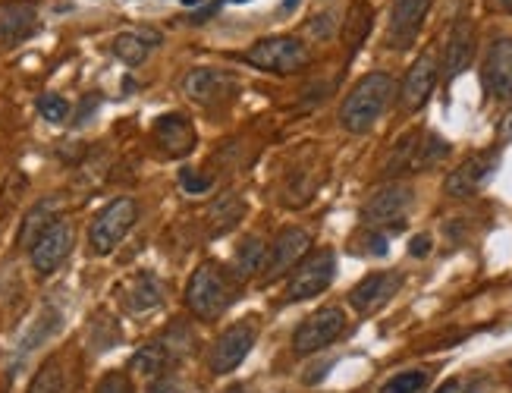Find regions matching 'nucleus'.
<instances>
[{"instance_id":"7c9ffc66","label":"nucleus","mask_w":512,"mask_h":393,"mask_svg":"<svg viewBox=\"0 0 512 393\" xmlns=\"http://www.w3.org/2000/svg\"><path fill=\"white\" fill-rule=\"evenodd\" d=\"M95 393H132V381L126 371H107V375L98 381Z\"/></svg>"},{"instance_id":"f03ea898","label":"nucleus","mask_w":512,"mask_h":393,"mask_svg":"<svg viewBox=\"0 0 512 393\" xmlns=\"http://www.w3.org/2000/svg\"><path fill=\"white\" fill-rule=\"evenodd\" d=\"M230 302H233V283L220 265H202L192 274L186 287V305L192 309V315L211 321L217 315H224L230 309Z\"/></svg>"},{"instance_id":"2f4dec72","label":"nucleus","mask_w":512,"mask_h":393,"mask_svg":"<svg viewBox=\"0 0 512 393\" xmlns=\"http://www.w3.org/2000/svg\"><path fill=\"white\" fill-rule=\"evenodd\" d=\"M180 183H183V189L192 192V195H202V192L211 189V177H202V173H198L195 167H192V170H189V167L180 170Z\"/></svg>"},{"instance_id":"a878e982","label":"nucleus","mask_w":512,"mask_h":393,"mask_svg":"<svg viewBox=\"0 0 512 393\" xmlns=\"http://www.w3.org/2000/svg\"><path fill=\"white\" fill-rule=\"evenodd\" d=\"M29 393H66V378H63V368H60L57 359L44 362L38 368V375H35Z\"/></svg>"},{"instance_id":"ddd939ff","label":"nucleus","mask_w":512,"mask_h":393,"mask_svg":"<svg viewBox=\"0 0 512 393\" xmlns=\"http://www.w3.org/2000/svg\"><path fill=\"white\" fill-rule=\"evenodd\" d=\"M500 164V151H478V155H472L469 161H462L450 177H447V195H453V199H465V195H475L487 180L494 177V170Z\"/></svg>"},{"instance_id":"412c9836","label":"nucleus","mask_w":512,"mask_h":393,"mask_svg":"<svg viewBox=\"0 0 512 393\" xmlns=\"http://www.w3.org/2000/svg\"><path fill=\"white\" fill-rule=\"evenodd\" d=\"M126 299H129V309L132 312H148V309H154V305H161V299H164L161 283L154 280L151 274H139L136 280L129 283Z\"/></svg>"},{"instance_id":"f257e3e1","label":"nucleus","mask_w":512,"mask_h":393,"mask_svg":"<svg viewBox=\"0 0 512 393\" xmlns=\"http://www.w3.org/2000/svg\"><path fill=\"white\" fill-rule=\"evenodd\" d=\"M396 95V82L387 73H368L355 82V89L340 107V123L349 133H368V129L384 117Z\"/></svg>"},{"instance_id":"4be33fe9","label":"nucleus","mask_w":512,"mask_h":393,"mask_svg":"<svg viewBox=\"0 0 512 393\" xmlns=\"http://www.w3.org/2000/svg\"><path fill=\"white\" fill-rule=\"evenodd\" d=\"M264 258H267V246L261 243L258 236H249L246 243L236 249V261H233V274L249 280L252 274H258L264 268Z\"/></svg>"},{"instance_id":"f8f14e48","label":"nucleus","mask_w":512,"mask_h":393,"mask_svg":"<svg viewBox=\"0 0 512 393\" xmlns=\"http://www.w3.org/2000/svg\"><path fill=\"white\" fill-rule=\"evenodd\" d=\"M308 246H311V236L302 227H286V230H280L277 239L271 243V252H267V258H264V268H261L264 277L267 280H277L286 271H293L299 261L305 258Z\"/></svg>"},{"instance_id":"9d476101","label":"nucleus","mask_w":512,"mask_h":393,"mask_svg":"<svg viewBox=\"0 0 512 393\" xmlns=\"http://www.w3.org/2000/svg\"><path fill=\"white\" fill-rule=\"evenodd\" d=\"M183 92L198 101V104H205V107H214V104H227L236 98L239 92V82L233 73L227 70H214V67H198L192 73H186L183 79Z\"/></svg>"},{"instance_id":"f704fd0d","label":"nucleus","mask_w":512,"mask_h":393,"mask_svg":"<svg viewBox=\"0 0 512 393\" xmlns=\"http://www.w3.org/2000/svg\"><path fill=\"white\" fill-rule=\"evenodd\" d=\"M409 252H412L415 258H425V255L431 252V236H425V233L415 236V239H412V246H409Z\"/></svg>"},{"instance_id":"5701e85b","label":"nucleus","mask_w":512,"mask_h":393,"mask_svg":"<svg viewBox=\"0 0 512 393\" xmlns=\"http://www.w3.org/2000/svg\"><path fill=\"white\" fill-rule=\"evenodd\" d=\"M170 362H173V359H170V353L164 349V343L158 340V343L142 346L139 353H132L129 368H136L139 375H145V378H154V375H161V371H164Z\"/></svg>"},{"instance_id":"bb28decb","label":"nucleus","mask_w":512,"mask_h":393,"mask_svg":"<svg viewBox=\"0 0 512 393\" xmlns=\"http://www.w3.org/2000/svg\"><path fill=\"white\" fill-rule=\"evenodd\" d=\"M428 384V371H399L377 393H421Z\"/></svg>"},{"instance_id":"aec40b11","label":"nucleus","mask_w":512,"mask_h":393,"mask_svg":"<svg viewBox=\"0 0 512 393\" xmlns=\"http://www.w3.org/2000/svg\"><path fill=\"white\" fill-rule=\"evenodd\" d=\"M38 26V13L32 4H7L0 10V45H19Z\"/></svg>"},{"instance_id":"dca6fc26","label":"nucleus","mask_w":512,"mask_h":393,"mask_svg":"<svg viewBox=\"0 0 512 393\" xmlns=\"http://www.w3.org/2000/svg\"><path fill=\"white\" fill-rule=\"evenodd\" d=\"M437 57L434 54H421L409 73H406V82H403V92H399V98H403V107L406 111H418V107H425L431 92H434V85H437Z\"/></svg>"},{"instance_id":"a211bd4d","label":"nucleus","mask_w":512,"mask_h":393,"mask_svg":"<svg viewBox=\"0 0 512 393\" xmlns=\"http://www.w3.org/2000/svg\"><path fill=\"white\" fill-rule=\"evenodd\" d=\"M484 85L494 98H512V38H500L497 45L487 51Z\"/></svg>"},{"instance_id":"1a4fd4ad","label":"nucleus","mask_w":512,"mask_h":393,"mask_svg":"<svg viewBox=\"0 0 512 393\" xmlns=\"http://www.w3.org/2000/svg\"><path fill=\"white\" fill-rule=\"evenodd\" d=\"M415 205V195L409 186H387L374 192L362 208V221L368 227H403L406 217Z\"/></svg>"},{"instance_id":"6e6552de","label":"nucleus","mask_w":512,"mask_h":393,"mask_svg":"<svg viewBox=\"0 0 512 393\" xmlns=\"http://www.w3.org/2000/svg\"><path fill=\"white\" fill-rule=\"evenodd\" d=\"M73 243H76V230L70 221H63V217H57V221H51L48 227L41 230V236L32 243V268L38 274H54L66 258H70L73 252Z\"/></svg>"},{"instance_id":"393cba45","label":"nucleus","mask_w":512,"mask_h":393,"mask_svg":"<svg viewBox=\"0 0 512 393\" xmlns=\"http://www.w3.org/2000/svg\"><path fill=\"white\" fill-rule=\"evenodd\" d=\"M151 45H154V41H145V35H139V32H123V35L114 38V54L123 63H129V67H139V63L148 57Z\"/></svg>"},{"instance_id":"423d86ee","label":"nucleus","mask_w":512,"mask_h":393,"mask_svg":"<svg viewBox=\"0 0 512 393\" xmlns=\"http://www.w3.org/2000/svg\"><path fill=\"white\" fill-rule=\"evenodd\" d=\"M346 331V315L337 305H327V309H318L315 315H308L293 334V349L299 356H311L318 349L330 346L340 334Z\"/></svg>"},{"instance_id":"20e7f679","label":"nucleus","mask_w":512,"mask_h":393,"mask_svg":"<svg viewBox=\"0 0 512 393\" xmlns=\"http://www.w3.org/2000/svg\"><path fill=\"white\" fill-rule=\"evenodd\" d=\"M308 48L305 41L293 35H274V38H261L246 51V60L258 70L267 73H296L308 63Z\"/></svg>"},{"instance_id":"e433bc0d","label":"nucleus","mask_w":512,"mask_h":393,"mask_svg":"<svg viewBox=\"0 0 512 393\" xmlns=\"http://www.w3.org/2000/svg\"><path fill=\"white\" fill-rule=\"evenodd\" d=\"M299 4H302V0H283V10H286V13H293Z\"/></svg>"},{"instance_id":"2eb2a0df","label":"nucleus","mask_w":512,"mask_h":393,"mask_svg":"<svg viewBox=\"0 0 512 393\" xmlns=\"http://www.w3.org/2000/svg\"><path fill=\"white\" fill-rule=\"evenodd\" d=\"M399 283H403V274H396V271H377V274H368L362 283H355L352 293H349V302H352V309L355 312H377L381 305H387L396 290H399Z\"/></svg>"},{"instance_id":"4c0bfd02","label":"nucleus","mask_w":512,"mask_h":393,"mask_svg":"<svg viewBox=\"0 0 512 393\" xmlns=\"http://www.w3.org/2000/svg\"><path fill=\"white\" fill-rule=\"evenodd\" d=\"M494 7H500V10H509L512 13V0H491Z\"/></svg>"},{"instance_id":"0eeeda50","label":"nucleus","mask_w":512,"mask_h":393,"mask_svg":"<svg viewBox=\"0 0 512 393\" xmlns=\"http://www.w3.org/2000/svg\"><path fill=\"white\" fill-rule=\"evenodd\" d=\"M255 340H258V321L255 318L230 324L214 343V353H211V371H214V375H230L233 368H239L242 359L252 353Z\"/></svg>"},{"instance_id":"4468645a","label":"nucleus","mask_w":512,"mask_h":393,"mask_svg":"<svg viewBox=\"0 0 512 393\" xmlns=\"http://www.w3.org/2000/svg\"><path fill=\"white\" fill-rule=\"evenodd\" d=\"M431 10V0H393L390 26H387V45L396 51H406L418 38L425 16Z\"/></svg>"},{"instance_id":"39448f33","label":"nucleus","mask_w":512,"mask_h":393,"mask_svg":"<svg viewBox=\"0 0 512 393\" xmlns=\"http://www.w3.org/2000/svg\"><path fill=\"white\" fill-rule=\"evenodd\" d=\"M333 274H337V255L330 249H321L315 255L302 258L293 277H289V287H286L289 302H302V299L324 293L333 283Z\"/></svg>"},{"instance_id":"c85d7f7f","label":"nucleus","mask_w":512,"mask_h":393,"mask_svg":"<svg viewBox=\"0 0 512 393\" xmlns=\"http://www.w3.org/2000/svg\"><path fill=\"white\" fill-rule=\"evenodd\" d=\"M371 29V7H355L352 10V19H349V48L355 51L362 45V38H365V32Z\"/></svg>"},{"instance_id":"473e14b6","label":"nucleus","mask_w":512,"mask_h":393,"mask_svg":"<svg viewBox=\"0 0 512 393\" xmlns=\"http://www.w3.org/2000/svg\"><path fill=\"white\" fill-rule=\"evenodd\" d=\"M437 393H472V381L469 378H450L443 381Z\"/></svg>"},{"instance_id":"c9c22d12","label":"nucleus","mask_w":512,"mask_h":393,"mask_svg":"<svg viewBox=\"0 0 512 393\" xmlns=\"http://www.w3.org/2000/svg\"><path fill=\"white\" fill-rule=\"evenodd\" d=\"M500 139L503 142H512V111L503 117V123H500Z\"/></svg>"},{"instance_id":"72a5a7b5","label":"nucleus","mask_w":512,"mask_h":393,"mask_svg":"<svg viewBox=\"0 0 512 393\" xmlns=\"http://www.w3.org/2000/svg\"><path fill=\"white\" fill-rule=\"evenodd\" d=\"M145 393H183V387L176 384L173 378H158V381H154Z\"/></svg>"},{"instance_id":"b1692460","label":"nucleus","mask_w":512,"mask_h":393,"mask_svg":"<svg viewBox=\"0 0 512 393\" xmlns=\"http://www.w3.org/2000/svg\"><path fill=\"white\" fill-rule=\"evenodd\" d=\"M239 217H242V202L236 199V195H233V192L220 195L217 205L211 208V233H214V236L230 233V230L239 224Z\"/></svg>"},{"instance_id":"f3484780","label":"nucleus","mask_w":512,"mask_h":393,"mask_svg":"<svg viewBox=\"0 0 512 393\" xmlns=\"http://www.w3.org/2000/svg\"><path fill=\"white\" fill-rule=\"evenodd\" d=\"M154 139L161 142L170 158H186L195 148V126L183 114H164L154 123Z\"/></svg>"},{"instance_id":"c756f323","label":"nucleus","mask_w":512,"mask_h":393,"mask_svg":"<svg viewBox=\"0 0 512 393\" xmlns=\"http://www.w3.org/2000/svg\"><path fill=\"white\" fill-rule=\"evenodd\" d=\"M48 205H38L29 217H26V227H22V243H26L32 249V243L41 236V230L48 227Z\"/></svg>"},{"instance_id":"6ab92c4d","label":"nucleus","mask_w":512,"mask_h":393,"mask_svg":"<svg viewBox=\"0 0 512 393\" xmlns=\"http://www.w3.org/2000/svg\"><path fill=\"white\" fill-rule=\"evenodd\" d=\"M472 54H475V26L469 19H459V23L450 29L447 51H443V76L456 79L472 63Z\"/></svg>"},{"instance_id":"7ed1b4c3","label":"nucleus","mask_w":512,"mask_h":393,"mask_svg":"<svg viewBox=\"0 0 512 393\" xmlns=\"http://www.w3.org/2000/svg\"><path fill=\"white\" fill-rule=\"evenodd\" d=\"M139 217V205L132 199H114L107 208L98 211V217L92 221V230H88V246H92L95 255H110L120 243L123 236L132 230Z\"/></svg>"},{"instance_id":"9b49d317","label":"nucleus","mask_w":512,"mask_h":393,"mask_svg":"<svg viewBox=\"0 0 512 393\" xmlns=\"http://www.w3.org/2000/svg\"><path fill=\"white\" fill-rule=\"evenodd\" d=\"M447 155H450V145L443 142L440 136H434V133H415V136L399 142L387 173H396V170H428V167H434L437 161H443Z\"/></svg>"},{"instance_id":"cd10ccee","label":"nucleus","mask_w":512,"mask_h":393,"mask_svg":"<svg viewBox=\"0 0 512 393\" xmlns=\"http://www.w3.org/2000/svg\"><path fill=\"white\" fill-rule=\"evenodd\" d=\"M38 111H41V117L48 120V123H63L66 117H70V104H66V98L51 92V95L38 98Z\"/></svg>"}]
</instances>
